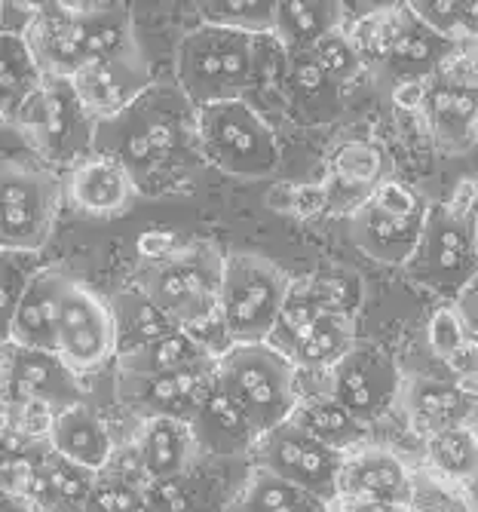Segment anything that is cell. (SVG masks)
Wrapping results in <instances>:
<instances>
[{
	"label": "cell",
	"mask_w": 478,
	"mask_h": 512,
	"mask_svg": "<svg viewBox=\"0 0 478 512\" xmlns=\"http://www.w3.org/2000/svg\"><path fill=\"white\" fill-rule=\"evenodd\" d=\"M258 37L200 22L187 31L175 53V80L187 105L209 108L249 99L258 83Z\"/></svg>",
	"instance_id": "cell-1"
},
{
	"label": "cell",
	"mask_w": 478,
	"mask_h": 512,
	"mask_svg": "<svg viewBox=\"0 0 478 512\" xmlns=\"http://www.w3.org/2000/svg\"><path fill=\"white\" fill-rule=\"evenodd\" d=\"M227 255L212 243L181 246L169 261L141 267L138 289L160 310H166L178 329L203 332L221 322V286H224Z\"/></svg>",
	"instance_id": "cell-2"
},
{
	"label": "cell",
	"mask_w": 478,
	"mask_h": 512,
	"mask_svg": "<svg viewBox=\"0 0 478 512\" xmlns=\"http://www.w3.org/2000/svg\"><path fill=\"white\" fill-rule=\"evenodd\" d=\"M218 378L246 408L258 436L289 424L301 405L298 365L270 344H233L218 362Z\"/></svg>",
	"instance_id": "cell-3"
},
{
	"label": "cell",
	"mask_w": 478,
	"mask_h": 512,
	"mask_svg": "<svg viewBox=\"0 0 478 512\" xmlns=\"http://www.w3.org/2000/svg\"><path fill=\"white\" fill-rule=\"evenodd\" d=\"M295 279L255 252H230L218 316L230 344H270Z\"/></svg>",
	"instance_id": "cell-4"
},
{
	"label": "cell",
	"mask_w": 478,
	"mask_h": 512,
	"mask_svg": "<svg viewBox=\"0 0 478 512\" xmlns=\"http://www.w3.org/2000/svg\"><path fill=\"white\" fill-rule=\"evenodd\" d=\"M197 151L224 175L267 181L279 169V142L249 99L200 108L194 117Z\"/></svg>",
	"instance_id": "cell-5"
},
{
	"label": "cell",
	"mask_w": 478,
	"mask_h": 512,
	"mask_svg": "<svg viewBox=\"0 0 478 512\" xmlns=\"http://www.w3.org/2000/svg\"><path fill=\"white\" fill-rule=\"evenodd\" d=\"M10 129L25 138L46 166H77L92 157L99 120L86 111L71 80L46 77Z\"/></svg>",
	"instance_id": "cell-6"
},
{
	"label": "cell",
	"mask_w": 478,
	"mask_h": 512,
	"mask_svg": "<svg viewBox=\"0 0 478 512\" xmlns=\"http://www.w3.org/2000/svg\"><path fill=\"white\" fill-rule=\"evenodd\" d=\"M62 203L65 184L53 169L10 157L4 163V249L13 255H37L53 237Z\"/></svg>",
	"instance_id": "cell-7"
},
{
	"label": "cell",
	"mask_w": 478,
	"mask_h": 512,
	"mask_svg": "<svg viewBox=\"0 0 478 512\" xmlns=\"http://www.w3.org/2000/svg\"><path fill=\"white\" fill-rule=\"evenodd\" d=\"M408 273L429 289L460 298L478 279L475 218H457L445 206H433Z\"/></svg>",
	"instance_id": "cell-8"
},
{
	"label": "cell",
	"mask_w": 478,
	"mask_h": 512,
	"mask_svg": "<svg viewBox=\"0 0 478 512\" xmlns=\"http://www.w3.org/2000/svg\"><path fill=\"white\" fill-rule=\"evenodd\" d=\"M252 454H255L258 470H267L328 503L338 500V482H341V467L347 454L322 445L319 439L304 433L298 424L289 421L279 430L261 436Z\"/></svg>",
	"instance_id": "cell-9"
},
{
	"label": "cell",
	"mask_w": 478,
	"mask_h": 512,
	"mask_svg": "<svg viewBox=\"0 0 478 512\" xmlns=\"http://www.w3.org/2000/svg\"><path fill=\"white\" fill-rule=\"evenodd\" d=\"M56 353L77 371V375H92L102 371L111 356H117V322L114 310L105 298L86 289L74 276L62 301L59 313V335Z\"/></svg>",
	"instance_id": "cell-10"
},
{
	"label": "cell",
	"mask_w": 478,
	"mask_h": 512,
	"mask_svg": "<svg viewBox=\"0 0 478 512\" xmlns=\"http://www.w3.org/2000/svg\"><path fill=\"white\" fill-rule=\"evenodd\" d=\"M402 381L405 375L387 350L356 344V350L334 365L328 375V396L344 405L356 421L371 427L399 405Z\"/></svg>",
	"instance_id": "cell-11"
},
{
	"label": "cell",
	"mask_w": 478,
	"mask_h": 512,
	"mask_svg": "<svg viewBox=\"0 0 478 512\" xmlns=\"http://www.w3.org/2000/svg\"><path fill=\"white\" fill-rule=\"evenodd\" d=\"M4 402H46L65 411L86 402V387L59 353L4 341Z\"/></svg>",
	"instance_id": "cell-12"
},
{
	"label": "cell",
	"mask_w": 478,
	"mask_h": 512,
	"mask_svg": "<svg viewBox=\"0 0 478 512\" xmlns=\"http://www.w3.org/2000/svg\"><path fill=\"white\" fill-rule=\"evenodd\" d=\"M43 77L74 80L86 65V37L80 22V4H31V19L22 31Z\"/></svg>",
	"instance_id": "cell-13"
},
{
	"label": "cell",
	"mask_w": 478,
	"mask_h": 512,
	"mask_svg": "<svg viewBox=\"0 0 478 512\" xmlns=\"http://www.w3.org/2000/svg\"><path fill=\"white\" fill-rule=\"evenodd\" d=\"M71 83L86 111L99 123H111L117 117H126L145 99V92L154 86V77L145 53H132L108 62H92Z\"/></svg>",
	"instance_id": "cell-14"
},
{
	"label": "cell",
	"mask_w": 478,
	"mask_h": 512,
	"mask_svg": "<svg viewBox=\"0 0 478 512\" xmlns=\"http://www.w3.org/2000/svg\"><path fill=\"white\" fill-rule=\"evenodd\" d=\"M396 408L420 439H429L442 430L469 427L478 417V396L451 378L405 375Z\"/></svg>",
	"instance_id": "cell-15"
},
{
	"label": "cell",
	"mask_w": 478,
	"mask_h": 512,
	"mask_svg": "<svg viewBox=\"0 0 478 512\" xmlns=\"http://www.w3.org/2000/svg\"><path fill=\"white\" fill-rule=\"evenodd\" d=\"M65 203L89 218H114L135 206L141 188L135 175L111 154H92L62 178Z\"/></svg>",
	"instance_id": "cell-16"
},
{
	"label": "cell",
	"mask_w": 478,
	"mask_h": 512,
	"mask_svg": "<svg viewBox=\"0 0 478 512\" xmlns=\"http://www.w3.org/2000/svg\"><path fill=\"white\" fill-rule=\"evenodd\" d=\"M71 279L74 276L62 270H40L28 279L10 310V322H7L10 344L56 353L59 313H62V301H65Z\"/></svg>",
	"instance_id": "cell-17"
},
{
	"label": "cell",
	"mask_w": 478,
	"mask_h": 512,
	"mask_svg": "<svg viewBox=\"0 0 478 512\" xmlns=\"http://www.w3.org/2000/svg\"><path fill=\"white\" fill-rule=\"evenodd\" d=\"M215 378L212 375H132V371H117V399L145 417H181L194 421V414Z\"/></svg>",
	"instance_id": "cell-18"
},
{
	"label": "cell",
	"mask_w": 478,
	"mask_h": 512,
	"mask_svg": "<svg viewBox=\"0 0 478 512\" xmlns=\"http://www.w3.org/2000/svg\"><path fill=\"white\" fill-rule=\"evenodd\" d=\"M387 175V154L371 138H347L328 157V197L334 215L353 218Z\"/></svg>",
	"instance_id": "cell-19"
},
{
	"label": "cell",
	"mask_w": 478,
	"mask_h": 512,
	"mask_svg": "<svg viewBox=\"0 0 478 512\" xmlns=\"http://www.w3.org/2000/svg\"><path fill=\"white\" fill-rule=\"evenodd\" d=\"M414 488V470L384 445H359L344 457L338 497L347 500H380L408 506Z\"/></svg>",
	"instance_id": "cell-20"
},
{
	"label": "cell",
	"mask_w": 478,
	"mask_h": 512,
	"mask_svg": "<svg viewBox=\"0 0 478 512\" xmlns=\"http://www.w3.org/2000/svg\"><path fill=\"white\" fill-rule=\"evenodd\" d=\"M194 436L200 442V451L209 457H243L252 454L258 445V430L249 421L246 408L233 399V393L221 384L218 371L194 414Z\"/></svg>",
	"instance_id": "cell-21"
},
{
	"label": "cell",
	"mask_w": 478,
	"mask_h": 512,
	"mask_svg": "<svg viewBox=\"0 0 478 512\" xmlns=\"http://www.w3.org/2000/svg\"><path fill=\"white\" fill-rule=\"evenodd\" d=\"M426 221H429V215L426 218H399L368 200L350 218V240L365 258H371L377 264L408 267V261L420 249Z\"/></svg>",
	"instance_id": "cell-22"
},
{
	"label": "cell",
	"mask_w": 478,
	"mask_h": 512,
	"mask_svg": "<svg viewBox=\"0 0 478 512\" xmlns=\"http://www.w3.org/2000/svg\"><path fill=\"white\" fill-rule=\"evenodd\" d=\"M423 123L439 151L466 154L478 142V89L433 77Z\"/></svg>",
	"instance_id": "cell-23"
},
{
	"label": "cell",
	"mask_w": 478,
	"mask_h": 512,
	"mask_svg": "<svg viewBox=\"0 0 478 512\" xmlns=\"http://www.w3.org/2000/svg\"><path fill=\"white\" fill-rule=\"evenodd\" d=\"M132 439L154 482L187 476L203 454L194 427L181 417H145V421H138Z\"/></svg>",
	"instance_id": "cell-24"
},
{
	"label": "cell",
	"mask_w": 478,
	"mask_h": 512,
	"mask_svg": "<svg viewBox=\"0 0 478 512\" xmlns=\"http://www.w3.org/2000/svg\"><path fill=\"white\" fill-rule=\"evenodd\" d=\"M285 108L307 126L331 123L344 114V86L334 80L316 56L289 53V77H285Z\"/></svg>",
	"instance_id": "cell-25"
},
{
	"label": "cell",
	"mask_w": 478,
	"mask_h": 512,
	"mask_svg": "<svg viewBox=\"0 0 478 512\" xmlns=\"http://www.w3.org/2000/svg\"><path fill=\"white\" fill-rule=\"evenodd\" d=\"M457 50H460V43H451V40L439 37L436 31H429L411 13L393 56L387 59L384 68L374 74V80L384 89L405 83V80H433Z\"/></svg>",
	"instance_id": "cell-26"
},
{
	"label": "cell",
	"mask_w": 478,
	"mask_h": 512,
	"mask_svg": "<svg viewBox=\"0 0 478 512\" xmlns=\"http://www.w3.org/2000/svg\"><path fill=\"white\" fill-rule=\"evenodd\" d=\"M218 356L187 329H175L172 335L126 353L117 359V371L132 375H212L218 371Z\"/></svg>",
	"instance_id": "cell-27"
},
{
	"label": "cell",
	"mask_w": 478,
	"mask_h": 512,
	"mask_svg": "<svg viewBox=\"0 0 478 512\" xmlns=\"http://www.w3.org/2000/svg\"><path fill=\"white\" fill-rule=\"evenodd\" d=\"M50 448L62 454L65 460L77 463V467L102 473L108 467L117 442L105 424V417H99L83 402V405H71L59 411L53 436H50Z\"/></svg>",
	"instance_id": "cell-28"
},
{
	"label": "cell",
	"mask_w": 478,
	"mask_h": 512,
	"mask_svg": "<svg viewBox=\"0 0 478 512\" xmlns=\"http://www.w3.org/2000/svg\"><path fill=\"white\" fill-rule=\"evenodd\" d=\"M347 25L344 4L334 0H282L273 16V37L289 53H307L319 40Z\"/></svg>",
	"instance_id": "cell-29"
},
{
	"label": "cell",
	"mask_w": 478,
	"mask_h": 512,
	"mask_svg": "<svg viewBox=\"0 0 478 512\" xmlns=\"http://www.w3.org/2000/svg\"><path fill=\"white\" fill-rule=\"evenodd\" d=\"M356 350V325L353 316L341 313H319L304 338L295 344L289 359L298 365L301 375H322L328 378L334 365L347 359Z\"/></svg>",
	"instance_id": "cell-30"
},
{
	"label": "cell",
	"mask_w": 478,
	"mask_h": 512,
	"mask_svg": "<svg viewBox=\"0 0 478 512\" xmlns=\"http://www.w3.org/2000/svg\"><path fill=\"white\" fill-rule=\"evenodd\" d=\"M111 310L117 322V359L148 347L178 329V322L166 310H160L138 286L117 292Z\"/></svg>",
	"instance_id": "cell-31"
},
{
	"label": "cell",
	"mask_w": 478,
	"mask_h": 512,
	"mask_svg": "<svg viewBox=\"0 0 478 512\" xmlns=\"http://www.w3.org/2000/svg\"><path fill=\"white\" fill-rule=\"evenodd\" d=\"M80 22L89 65L141 53L135 22L126 4H80Z\"/></svg>",
	"instance_id": "cell-32"
},
{
	"label": "cell",
	"mask_w": 478,
	"mask_h": 512,
	"mask_svg": "<svg viewBox=\"0 0 478 512\" xmlns=\"http://www.w3.org/2000/svg\"><path fill=\"white\" fill-rule=\"evenodd\" d=\"M292 424H298L304 433H310L313 439H319L322 445L341 454L356 451L359 445H365V436H368V427L325 393L301 399Z\"/></svg>",
	"instance_id": "cell-33"
},
{
	"label": "cell",
	"mask_w": 478,
	"mask_h": 512,
	"mask_svg": "<svg viewBox=\"0 0 478 512\" xmlns=\"http://www.w3.org/2000/svg\"><path fill=\"white\" fill-rule=\"evenodd\" d=\"M227 512H331V503L255 467Z\"/></svg>",
	"instance_id": "cell-34"
},
{
	"label": "cell",
	"mask_w": 478,
	"mask_h": 512,
	"mask_svg": "<svg viewBox=\"0 0 478 512\" xmlns=\"http://www.w3.org/2000/svg\"><path fill=\"white\" fill-rule=\"evenodd\" d=\"M408 19H411L408 4H384L377 10L362 13L356 22L347 25V34H350V40L356 46L365 71L377 74L380 68L387 65V59L393 56Z\"/></svg>",
	"instance_id": "cell-35"
},
{
	"label": "cell",
	"mask_w": 478,
	"mask_h": 512,
	"mask_svg": "<svg viewBox=\"0 0 478 512\" xmlns=\"http://www.w3.org/2000/svg\"><path fill=\"white\" fill-rule=\"evenodd\" d=\"M43 83L46 77L31 53L28 40L16 31H4V59H0V92H4V105H0V114H4L7 126L16 123L25 102Z\"/></svg>",
	"instance_id": "cell-36"
},
{
	"label": "cell",
	"mask_w": 478,
	"mask_h": 512,
	"mask_svg": "<svg viewBox=\"0 0 478 512\" xmlns=\"http://www.w3.org/2000/svg\"><path fill=\"white\" fill-rule=\"evenodd\" d=\"M426 445V470L436 473L454 485H475L478 482V430L454 427L436 436L423 439Z\"/></svg>",
	"instance_id": "cell-37"
},
{
	"label": "cell",
	"mask_w": 478,
	"mask_h": 512,
	"mask_svg": "<svg viewBox=\"0 0 478 512\" xmlns=\"http://www.w3.org/2000/svg\"><path fill=\"white\" fill-rule=\"evenodd\" d=\"M408 512H478V500L472 497L469 488L454 485L423 467L414 470Z\"/></svg>",
	"instance_id": "cell-38"
},
{
	"label": "cell",
	"mask_w": 478,
	"mask_h": 512,
	"mask_svg": "<svg viewBox=\"0 0 478 512\" xmlns=\"http://www.w3.org/2000/svg\"><path fill=\"white\" fill-rule=\"evenodd\" d=\"M276 4H261V0H212L200 4V19L206 25H221L246 34H273Z\"/></svg>",
	"instance_id": "cell-39"
},
{
	"label": "cell",
	"mask_w": 478,
	"mask_h": 512,
	"mask_svg": "<svg viewBox=\"0 0 478 512\" xmlns=\"http://www.w3.org/2000/svg\"><path fill=\"white\" fill-rule=\"evenodd\" d=\"M307 298L322 310V313H341L353 316L359 304V286L350 273H313L301 279Z\"/></svg>",
	"instance_id": "cell-40"
},
{
	"label": "cell",
	"mask_w": 478,
	"mask_h": 512,
	"mask_svg": "<svg viewBox=\"0 0 478 512\" xmlns=\"http://www.w3.org/2000/svg\"><path fill=\"white\" fill-rule=\"evenodd\" d=\"M145 497L154 512H212V497L190 482V476L151 482Z\"/></svg>",
	"instance_id": "cell-41"
},
{
	"label": "cell",
	"mask_w": 478,
	"mask_h": 512,
	"mask_svg": "<svg viewBox=\"0 0 478 512\" xmlns=\"http://www.w3.org/2000/svg\"><path fill=\"white\" fill-rule=\"evenodd\" d=\"M59 408L46 402H4V433H16L31 442L50 445Z\"/></svg>",
	"instance_id": "cell-42"
},
{
	"label": "cell",
	"mask_w": 478,
	"mask_h": 512,
	"mask_svg": "<svg viewBox=\"0 0 478 512\" xmlns=\"http://www.w3.org/2000/svg\"><path fill=\"white\" fill-rule=\"evenodd\" d=\"M310 53L316 56V62H319L334 80H338L341 86H347V83H353L359 74H365V65H362V59H359V53H356V46H353L347 28H341V31L328 34L325 40H319Z\"/></svg>",
	"instance_id": "cell-43"
},
{
	"label": "cell",
	"mask_w": 478,
	"mask_h": 512,
	"mask_svg": "<svg viewBox=\"0 0 478 512\" xmlns=\"http://www.w3.org/2000/svg\"><path fill=\"white\" fill-rule=\"evenodd\" d=\"M469 332L472 329L466 325L460 307L457 304H445V307H439L433 316H429V322H426V344H429V350H433L436 359L448 362L463 347Z\"/></svg>",
	"instance_id": "cell-44"
},
{
	"label": "cell",
	"mask_w": 478,
	"mask_h": 512,
	"mask_svg": "<svg viewBox=\"0 0 478 512\" xmlns=\"http://www.w3.org/2000/svg\"><path fill=\"white\" fill-rule=\"evenodd\" d=\"M408 10L439 37L463 43V0H411Z\"/></svg>",
	"instance_id": "cell-45"
},
{
	"label": "cell",
	"mask_w": 478,
	"mask_h": 512,
	"mask_svg": "<svg viewBox=\"0 0 478 512\" xmlns=\"http://www.w3.org/2000/svg\"><path fill=\"white\" fill-rule=\"evenodd\" d=\"M371 203L390 215H399V218H426L433 212V206L426 203L423 194H417L411 184H405L393 175L377 184V191L371 194Z\"/></svg>",
	"instance_id": "cell-46"
},
{
	"label": "cell",
	"mask_w": 478,
	"mask_h": 512,
	"mask_svg": "<svg viewBox=\"0 0 478 512\" xmlns=\"http://www.w3.org/2000/svg\"><path fill=\"white\" fill-rule=\"evenodd\" d=\"M141 503H145V491H141V488H132L126 482L99 476V482H95L83 512H138Z\"/></svg>",
	"instance_id": "cell-47"
},
{
	"label": "cell",
	"mask_w": 478,
	"mask_h": 512,
	"mask_svg": "<svg viewBox=\"0 0 478 512\" xmlns=\"http://www.w3.org/2000/svg\"><path fill=\"white\" fill-rule=\"evenodd\" d=\"M99 476H108V479H117V482H126L132 488H141V491H148V485L154 482L148 467H145V460H141V451L135 445V439L123 442L114 448L111 460H108V467L99 473Z\"/></svg>",
	"instance_id": "cell-48"
},
{
	"label": "cell",
	"mask_w": 478,
	"mask_h": 512,
	"mask_svg": "<svg viewBox=\"0 0 478 512\" xmlns=\"http://www.w3.org/2000/svg\"><path fill=\"white\" fill-rule=\"evenodd\" d=\"M445 368L451 371V381H457L463 390H469L472 396H478V335L475 332H469V338L445 362Z\"/></svg>",
	"instance_id": "cell-49"
},
{
	"label": "cell",
	"mask_w": 478,
	"mask_h": 512,
	"mask_svg": "<svg viewBox=\"0 0 478 512\" xmlns=\"http://www.w3.org/2000/svg\"><path fill=\"white\" fill-rule=\"evenodd\" d=\"M429 83L433 80H405V83H396L387 89L390 96V105L396 111H405V114H420L426 111V102H429Z\"/></svg>",
	"instance_id": "cell-50"
},
{
	"label": "cell",
	"mask_w": 478,
	"mask_h": 512,
	"mask_svg": "<svg viewBox=\"0 0 478 512\" xmlns=\"http://www.w3.org/2000/svg\"><path fill=\"white\" fill-rule=\"evenodd\" d=\"M331 209L328 184L322 181H304L295 188V218H313Z\"/></svg>",
	"instance_id": "cell-51"
},
{
	"label": "cell",
	"mask_w": 478,
	"mask_h": 512,
	"mask_svg": "<svg viewBox=\"0 0 478 512\" xmlns=\"http://www.w3.org/2000/svg\"><path fill=\"white\" fill-rule=\"evenodd\" d=\"M178 249H181L178 240L172 234H166V230H157V234H145V237L138 240V255H141V264H145V267H154V264L169 261Z\"/></svg>",
	"instance_id": "cell-52"
},
{
	"label": "cell",
	"mask_w": 478,
	"mask_h": 512,
	"mask_svg": "<svg viewBox=\"0 0 478 512\" xmlns=\"http://www.w3.org/2000/svg\"><path fill=\"white\" fill-rule=\"evenodd\" d=\"M478 203V178H460L457 181V188L451 194V200L445 203V209L457 218H472V209Z\"/></svg>",
	"instance_id": "cell-53"
},
{
	"label": "cell",
	"mask_w": 478,
	"mask_h": 512,
	"mask_svg": "<svg viewBox=\"0 0 478 512\" xmlns=\"http://www.w3.org/2000/svg\"><path fill=\"white\" fill-rule=\"evenodd\" d=\"M331 512H408V506L380 503V500H347V497H338V500L331 503Z\"/></svg>",
	"instance_id": "cell-54"
},
{
	"label": "cell",
	"mask_w": 478,
	"mask_h": 512,
	"mask_svg": "<svg viewBox=\"0 0 478 512\" xmlns=\"http://www.w3.org/2000/svg\"><path fill=\"white\" fill-rule=\"evenodd\" d=\"M295 188L298 184H289V181H279L273 184V188L267 191V206L273 212H285V215H295Z\"/></svg>",
	"instance_id": "cell-55"
},
{
	"label": "cell",
	"mask_w": 478,
	"mask_h": 512,
	"mask_svg": "<svg viewBox=\"0 0 478 512\" xmlns=\"http://www.w3.org/2000/svg\"><path fill=\"white\" fill-rule=\"evenodd\" d=\"M454 304L460 307V313H463V319H466L469 329L478 335V279H475V283H472Z\"/></svg>",
	"instance_id": "cell-56"
},
{
	"label": "cell",
	"mask_w": 478,
	"mask_h": 512,
	"mask_svg": "<svg viewBox=\"0 0 478 512\" xmlns=\"http://www.w3.org/2000/svg\"><path fill=\"white\" fill-rule=\"evenodd\" d=\"M475 246H478V215H475Z\"/></svg>",
	"instance_id": "cell-57"
}]
</instances>
